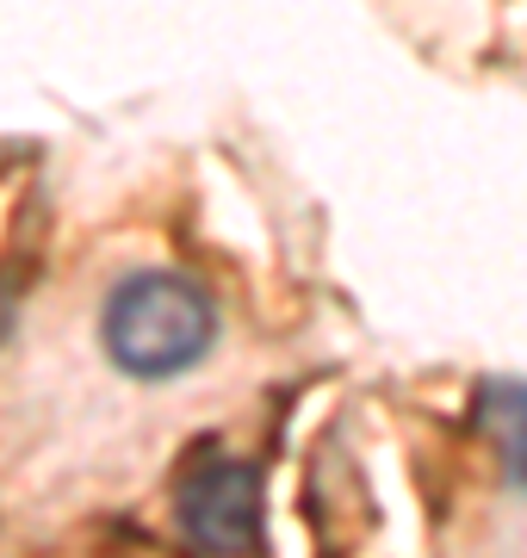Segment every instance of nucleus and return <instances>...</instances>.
Masks as SVG:
<instances>
[{"instance_id":"obj_1","label":"nucleus","mask_w":527,"mask_h":558,"mask_svg":"<svg viewBox=\"0 0 527 558\" xmlns=\"http://www.w3.org/2000/svg\"><path fill=\"white\" fill-rule=\"evenodd\" d=\"M218 341V304L205 286L168 267L119 279L100 311V348L124 379H181Z\"/></svg>"},{"instance_id":"obj_2","label":"nucleus","mask_w":527,"mask_h":558,"mask_svg":"<svg viewBox=\"0 0 527 558\" xmlns=\"http://www.w3.org/2000/svg\"><path fill=\"white\" fill-rule=\"evenodd\" d=\"M261 472L243 459H205L181 490V527L205 558H243L261 546Z\"/></svg>"},{"instance_id":"obj_3","label":"nucleus","mask_w":527,"mask_h":558,"mask_svg":"<svg viewBox=\"0 0 527 558\" xmlns=\"http://www.w3.org/2000/svg\"><path fill=\"white\" fill-rule=\"evenodd\" d=\"M478 416H485L497 453H503V472L515 490H527V385L522 379H490L478 391Z\"/></svg>"}]
</instances>
